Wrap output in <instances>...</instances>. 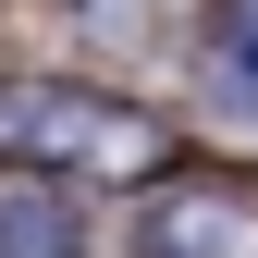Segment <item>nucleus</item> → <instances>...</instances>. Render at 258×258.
<instances>
[{
    "label": "nucleus",
    "mask_w": 258,
    "mask_h": 258,
    "mask_svg": "<svg viewBox=\"0 0 258 258\" xmlns=\"http://www.w3.org/2000/svg\"><path fill=\"white\" fill-rule=\"evenodd\" d=\"M0 160L136 197V184H160L184 160V111H160L123 74H86V61H0Z\"/></svg>",
    "instance_id": "f257e3e1"
},
{
    "label": "nucleus",
    "mask_w": 258,
    "mask_h": 258,
    "mask_svg": "<svg viewBox=\"0 0 258 258\" xmlns=\"http://www.w3.org/2000/svg\"><path fill=\"white\" fill-rule=\"evenodd\" d=\"M123 258H258V172H234V160H172L123 209Z\"/></svg>",
    "instance_id": "f03ea898"
},
{
    "label": "nucleus",
    "mask_w": 258,
    "mask_h": 258,
    "mask_svg": "<svg viewBox=\"0 0 258 258\" xmlns=\"http://www.w3.org/2000/svg\"><path fill=\"white\" fill-rule=\"evenodd\" d=\"M0 258H99V184L0 160Z\"/></svg>",
    "instance_id": "7ed1b4c3"
}]
</instances>
